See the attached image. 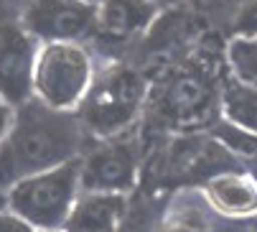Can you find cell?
I'll use <instances>...</instances> for the list:
<instances>
[{"mask_svg": "<svg viewBox=\"0 0 257 232\" xmlns=\"http://www.w3.org/2000/svg\"><path fill=\"white\" fill-rule=\"evenodd\" d=\"M232 31H234V38L257 41V0H244L239 6L232 21Z\"/></svg>", "mask_w": 257, "mask_h": 232, "instance_id": "14", "label": "cell"}, {"mask_svg": "<svg viewBox=\"0 0 257 232\" xmlns=\"http://www.w3.org/2000/svg\"><path fill=\"white\" fill-rule=\"evenodd\" d=\"M41 41L23 23H0V97L13 107L33 100V71Z\"/></svg>", "mask_w": 257, "mask_h": 232, "instance_id": "6", "label": "cell"}, {"mask_svg": "<svg viewBox=\"0 0 257 232\" xmlns=\"http://www.w3.org/2000/svg\"><path fill=\"white\" fill-rule=\"evenodd\" d=\"M206 194L211 204L229 217H247L257 212V181L242 174H222L209 181Z\"/></svg>", "mask_w": 257, "mask_h": 232, "instance_id": "10", "label": "cell"}, {"mask_svg": "<svg viewBox=\"0 0 257 232\" xmlns=\"http://www.w3.org/2000/svg\"><path fill=\"white\" fill-rule=\"evenodd\" d=\"M79 140V125L69 112L28 100L16 107V123L0 145V184L11 186L23 176L74 161Z\"/></svg>", "mask_w": 257, "mask_h": 232, "instance_id": "1", "label": "cell"}, {"mask_svg": "<svg viewBox=\"0 0 257 232\" xmlns=\"http://www.w3.org/2000/svg\"><path fill=\"white\" fill-rule=\"evenodd\" d=\"M122 214H125V194L82 191L64 222V229L66 232H115Z\"/></svg>", "mask_w": 257, "mask_h": 232, "instance_id": "8", "label": "cell"}, {"mask_svg": "<svg viewBox=\"0 0 257 232\" xmlns=\"http://www.w3.org/2000/svg\"><path fill=\"white\" fill-rule=\"evenodd\" d=\"M13 123H16V107L0 97V145L6 143V138H8Z\"/></svg>", "mask_w": 257, "mask_h": 232, "instance_id": "16", "label": "cell"}, {"mask_svg": "<svg viewBox=\"0 0 257 232\" xmlns=\"http://www.w3.org/2000/svg\"><path fill=\"white\" fill-rule=\"evenodd\" d=\"M92 3H99V0H92Z\"/></svg>", "mask_w": 257, "mask_h": 232, "instance_id": "19", "label": "cell"}, {"mask_svg": "<svg viewBox=\"0 0 257 232\" xmlns=\"http://www.w3.org/2000/svg\"><path fill=\"white\" fill-rule=\"evenodd\" d=\"M224 110H227V118L232 120V125L257 133V87H249V85L232 87L227 92Z\"/></svg>", "mask_w": 257, "mask_h": 232, "instance_id": "12", "label": "cell"}, {"mask_svg": "<svg viewBox=\"0 0 257 232\" xmlns=\"http://www.w3.org/2000/svg\"><path fill=\"white\" fill-rule=\"evenodd\" d=\"M21 23L41 44H79L97 28V3L92 0H28Z\"/></svg>", "mask_w": 257, "mask_h": 232, "instance_id": "5", "label": "cell"}, {"mask_svg": "<svg viewBox=\"0 0 257 232\" xmlns=\"http://www.w3.org/2000/svg\"><path fill=\"white\" fill-rule=\"evenodd\" d=\"M145 85L133 69H112L94 80L82 102V120L97 135H115L127 128L143 105Z\"/></svg>", "mask_w": 257, "mask_h": 232, "instance_id": "4", "label": "cell"}, {"mask_svg": "<svg viewBox=\"0 0 257 232\" xmlns=\"http://www.w3.org/2000/svg\"><path fill=\"white\" fill-rule=\"evenodd\" d=\"M232 64L239 74L242 85L257 87V41H244V38H234L229 49Z\"/></svg>", "mask_w": 257, "mask_h": 232, "instance_id": "13", "label": "cell"}, {"mask_svg": "<svg viewBox=\"0 0 257 232\" xmlns=\"http://www.w3.org/2000/svg\"><path fill=\"white\" fill-rule=\"evenodd\" d=\"M82 189V161L18 179L8 189V207L36 229H64V222Z\"/></svg>", "mask_w": 257, "mask_h": 232, "instance_id": "2", "label": "cell"}, {"mask_svg": "<svg viewBox=\"0 0 257 232\" xmlns=\"http://www.w3.org/2000/svg\"><path fill=\"white\" fill-rule=\"evenodd\" d=\"M94 85V64L87 49L74 41L41 44L33 71V97L51 110L82 107Z\"/></svg>", "mask_w": 257, "mask_h": 232, "instance_id": "3", "label": "cell"}, {"mask_svg": "<svg viewBox=\"0 0 257 232\" xmlns=\"http://www.w3.org/2000/svg\"><path fill=\"white\" fill-rule=\"evenodd\" d=\"M158 16V6L151 0H99L97 28L109 38H130L148 28Z\"/></svg>", "mask_w": 257, "mask_h": 232, "instance_id": "9", "label": "cell"}, {"mask_svg": "<svg viewBox=\"0 0 257 232\" xmlns=\"http://www.w3.org/2000/svg\"><path fill=\"white\" fill-rule=\"evenodd\" d=\"M138 179V161L127 145H104L82 161V191L127 194Z\"/></svg>", "mask_w": 257, "mask_h": 232, "instance_id": "7", "label": "cell"}, {"mask_svg": "<svg viewBox=\"0 0 257 232\" xmlns=\"http://www.w3.org/2000/svg\"><path fill=\"white\" fill-rule=\"evenodd\" d=\"M39 232H66V229H39Z\"/></svg>", "mask_w": 257, "mask_h": 232, "instance_id": "18", "label": "cell"}, {"mask_svg": "<svg viewBox=\"0 0 257 232\" xmlns=\"http://www.w3.org/2000/svg\"><path fill=\"white\" fill-rule=\"evenodd\" d=\"M206 100H209V92H206L204 82L196 80V76H189V74L173 80V85L168 90V107L181 120L199 118L206 110Z\"/></svg>", "mask_w": 257, "mask_h": 232, "instance_id": "11", "label": "cell"}, {"mask_svg": "<svg viewBox=\"0 0 257 232\" xmlns=\"http://www.w3.org/2000/svg\"><path fill=\"white\" fill-rule=\"evenodd\" d=\"M0 232H39V229L23 217H18L16 212H0Z\"/></svg>", "mask_w": 257, "mask_h": 232, "instance_id": "15", "label": "cell"}, {"mask_svg": "<svg viewBox=\"0 0 257 232\" xmlns=\"http://www.w3.org/2000/svg\"><path fill=\"white\" fill-rule=\"evenodd\" d=\"M153 6H158V8H171V6H178L181 0H151Z\"/></svg>", "mask_w": 257, "mask_h": 232, "instance_id": "17", "label": "cell"}]
</instances>
